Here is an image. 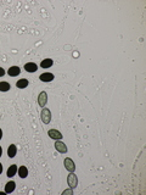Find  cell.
Here are the masks:
<instances>
[{"mask_svg": "<svg viewBox=\"0 0 146 195\" xmlns=\"http://www.w3.org/2000/svg\"><path fill=\"white\" fill-rule=\"evenodd\" d=\"M40 118H41V121H43L44 125H49V123L51 122V112H50V110L46 109V107H44V109L41 110Z\"/></svg>", "mask_w": 146, "mask_h": 195, "instance_id": "obj_1", "label": "cell"}, {"mask_svg": "<svg viewBox=\"0 0 146 195\" xmlns=\"http://www.w3.org/2000/svg\"><path fill=\"white\" fill-rule=\"evenodd\" d=\"M67 184H68V187L72 188V189L78 187V177H77L73 172H71V173L68 174V177H67Z\"/></svg>", "mask_w": 146, "mask_h": 195, "instance_id": "obj_2", "label": "cell"}, {"mask_svg": "<svg viewBox=\"0 0 146 195\" xmlns=\"http://www.w3.org/2000/svg\"><path fill=\"white\" fill-rule=\"evenodd\" d=\"M54 146H55V149H56L59 153H61V154H66V153H67V146H66V144L62 143L61 140H56Z\"/></svg>", "mask_w": 146, "mask_h": 195, "instance_id": "obj_3", "label": "cell"}, {"mask_svg": "<svg viewBox=\"0 0 146 195\" xmlns=\"http://www.w3.org/2000/svg\"><path fill=\"white\" fill-rule=\"evenodd\" d=\"M63 165H65V168H66L68 172H74V171H75V165H74L72 159L66 157L65 161H63Z\"/></svg>", "mask_w": 146, "mask_h": 195, "instance_id": "obj_4", "label": "cell"}, {"mask_svg": "<svg viewBox=\"0 0 146 195\" xmlns=\"http://www.w3.org/2000/svg\"><path fill=\"white\" fill-rule=\"evenodd\" d=\"M48 134H49V137L51 138V139H54V140H61L63 137H62V133L61 132H59L57 129H50L48 132Z\"/></svg>", "mask_w": 146, "mask_h": 195, "instance_id": "obj_5", "label": "cell"}, {"mask_svg": "<svg viewBox=\"0 0 146 195\" xmlns=\"http://www.w3.org/2000/svg\"><path fill=\"white\" fill-rule=\"evenodd\" d=\"M46 102H48V94H46V92H41L38 97V104L40 107H45Z\"/></svg>", "mask_w": 146, "mask_h": 195, "instance_id": "obj_6", "label": "cell"}, {"mask_svg": "<svg viewBox=\"0 0 146 195\" xmlns=\"http://www.w3.org/2000/svg\"><path fill=\"white\" fill-rule=\"evenodd\" d=\"M54 78H55V76H54L52 73H49V72L41 73L40 77H39V79H40L41 82H45V83H46V82H52Z\"/></svg>", "mask_w": 146, "mask_h": 195, "instance_id": "obj_7", "label": "cell"}, {"mask_svg": "<svg viewBox=\"0 0 146 195\" xmlns=\"http://www.w3.org/2000/svg\"><path fill=\"white\" fill-rule=\"evenodd\" d=\"M7 73H9V76H11V77H16V76H18V74L21 73V68H20L18 66H11V67L7 70Z\"/></svg>", "mask_w": 146, "mask_h": 195, "instance_id": "obj_8", "label": "cell"}, {"mask_svg": "<svg viewBox=\"0 0 146 195\" xmlns=\"http://www.w3.org/2000/svg\"><path fill=\"white\" fill-rule=\"evenodd\" d=\"M16 153H17V148L15 144H11L9 148H7V156L10 159H13L16 156Z\"/></svg>", "mask_w": 146, "mask_h": 195, "instance_id": "obj_9", "label": "cell"}, {"mask_svg": "<svg viewBox=\"0 0 146 195\" xmlns=\"http://www.w3.org/2000/svg\"><path fill=\"white\" fill-rule=\"evenodd\" d=\"M15 188H16V183H15L13 181H10V182L6 183V185H5V193H6V194H11V193L15 190Z\"/></svg>", "mask_w": 146, "mask_h": 195, "instance_id": "obj_10", "label": "cell"}, {"mask_svg": "<svg viewBox=\"0 0 146 195\" xmlns=\"http://www.w3.org/2000/svg\"><path fill=\"white\" fill-rule=\"evenodd\" d=\"M28 84H29V82H28V79H26V78H22V79H20V81H17V82H16V87H17V88H20V89H25V88H27V87H28Z\"/></svg>", "mask_w": 146, "mask_h": 195, "instance_id": "obj_11", "label": "cell"}, {"mask_svg": "<svg viewBox=\"0 0 146 195\" xmlns=\"http://www.w3.org/2000/svg\"><path fill=\"white\" fill-rule=\"evenodd\" d=\"M25 70H26L27 72L33 73V72H36V70H38V65L34 64V62H28V64L25 65Z\"/></svg>", "mask_w": 146, "mask_h": 195, "instance_id": "obj_12", "label": "cell"}, {"mask_svg": "<svg viewBox=\"0 0 146 195\" xmlns=\"http://www.w3.org/2000/svg\"><path fill=\"white\" fill-rule=\"evenodd\" d=\"M17 169H18L17 165H11V166L9 167V169H7V177H9V178L13 177V176L17 173Z\"/></svg>", "mask_w": 146, "mask_h": 195, "instance_id": "obj_13", "label": "cell"}, {"mask_svg": "<svg viewBox=\"0 0 146 195\" xmlns=\"http://www.w3.org/2000/svg\"><path fill=\"white\" fill-rule=\"evenodd\" d=\"M17 173L21 178H26L28 176V169H27L26 166H20V168L17 169Z\"/></svg>", "mask_w": 146, "mask_h": 195, "instance_id": "obj_14", "label": "cell"}, {"mask_svg": "<svg viewBox=\"0 0 146 195\" xmlns=\"http://www.w3.org/2000/svg\"><path fill=\"white\" fill-rule=\"evenodd\" d=\"M54 64V61H52V59H44L41 62H40V67L41 68H49V67H51Z\"/></svg>", "mask_w": 146, "mask_h": 195, "instance_id": "obj_15", "label": "cell"}, {"mask_svg": "<svg viewBox=\"0 0 146 195\" xmlns=\"http://www.w3.org/2000/svg\"><path fill=\"white\" fill-rule=\"evenodd\" d=\"M11 88L10 83L7 82H0V92H9Z\"/></svg>", "mask_w": 146, "mask_h": 195, "instance_id": "obj_16", "label": "cell"}, {"mask_svg": "<svg viewBox=\"0 0 146 195\" xmlns=\"http://www.w3.org/2000/svg\"><path fill=\"white\" fill-rule=\"evenodd\" d=\"M62 195H73V189L72 188H68V189L63 190V192H62Z\"/></svg>", "mask_w": 146, "mask_h": 195, "instance_id": "obj_17", "label": "cell"}, {"mask_svg": "<svg viewBox=\"0 0 146 195\" xmlns=\"http://www.w3.org/2000/svg\"><path fill=\"white\" fill-rule=\"evenodd\" d=\"M4 74H5V70L2 67H0V77H2Z\"/></svg>", "mask_w": 146, "mask_h": 195, "instance_id": "obj_18", "label": "cell"}, {"mask_svg": "<svg viewBox=\"0 0 146 195\" xmlns=\"http://www.w3.org/2000/svg\"><path fill=\"white\" fill-rule=\"evenodd\" d=\"M1 173H2V165L0 163V174H1Z\"/></svg>", "mask_w": 146, "mask_h": 195, "instance_id": "obj_19", "label": "cell"}, {"mask_svg": "<svg viewBox=\"0 0 146 195\" xmlns=\"http://www.w3.org/2000/svg\"><path fill=\"white\" fill-rule=\"evenodd\" d=\"M1 155H2V148L0 146V157H1Z\"/></svg>", "mask_w": 146, "mask_h": 195, "instance_id": "obj_20", "label": "cell"}, {"mask_svg": "<svg viewBox=\"0 0 146 195\" xmlns=\"http://www.w3.org/2000/svg\"><path fill=\"white\" fill-rule=\"evenodd\" d=\"M1 138H2V130L0 129V139H1Z\"/></svg>", "mask_w": 146, "mask_h": 195, "instance_id": "obj_21", "label": "cell"}]
</instances>
